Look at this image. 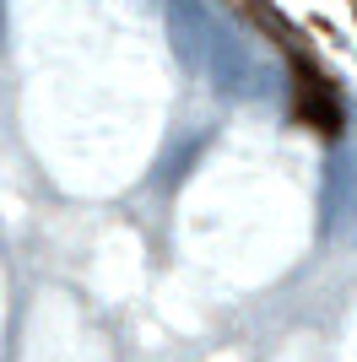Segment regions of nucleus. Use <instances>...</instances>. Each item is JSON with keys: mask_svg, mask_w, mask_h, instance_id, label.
<instances>
[{"mask_svg": "<svg viewBox=\"0 0 357 362\" xmlns=\"http://www.w3.org/2000/svg\"><path fill=\"white\" fill-rule=\"evenodd\" d=\"M293 103H298V119L314 124L319 136H336V130H341V98L330 87V76L314 71V60L298 54V49H293Z\"/></svg>", "mask_w": 357, "mask_h": 362, "instance_id": "obj_1", "label": "nucleus"}]
</instances>
